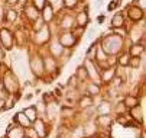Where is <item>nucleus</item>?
<instances>
[{
  "label": "nucleus",
  "instance_id": "f257e3e1",
  "mask_svg": "<svg viewBox=\"0 0 146 138\" xmlns=\"http://www.w3.org/2000/svg\"><path fill=\"white\" fill-rule=\"evenodd\" d=\"M121 48V38L117 35L107 36L103 42V51H106L109 54H116Z\"/></svg>",
  "mask_w": 146,
  "mask_h": 138
},
{
  "label": "nucleus",
  "instance_id": "f03ea898",
  "mask_svg": "<svg viewBox=\"0 0 146 138\" xmlns=\"http://www.w3.org/2000/svg\"><path fill=\"white\" fill-rule=\"evenodd\" d=\"M3 86H5V87H6V90H7V92H10V93H15V92L17 90V82H16V77H15L12 73H9V74L5 77Z\"/></svg>",
  "mask_w": 146,
  "mask_h": 138
},
{
  "label": "nucleus",
  "instance_id": "7ed1b4c3",
  "mask_svg": "<svg viewBox=\"0 0 146 138\" xmlns=\"http://www.w3.org/2000/svg\"><path fill=\"white\" fill-rule=\"evenodd\" d=\"M84 66H86V68H87L88 77H91L93 80H94V83H96V84H98V83H100V80H101V78H100V74L97 73V68H96V67L93 66V63H91L90 60H87Z\"/></svg>",
  "mask_w": 146,
  "mask_h": 138
},
{
  "label": "nucleus",
  "instance_id": "20e7f679",
  "mask_svg": "<svg viewBox=\"0 0 146 138\" xmlns=\"http://www.w3.org/2000/svg\"><path fill=\"white\" fill-rule=\"evenodd\" d=\"M0 41H2L5 48L10 50L12 44H13V36H12V33L7 29H2V32H0Z\"/></svg>",
  "mask_w": 146,
  "mask_h": 138
},
{
  "label": "nucleus",
  "instance_id": "39448f33",
  "mask_svg": "<svg viewBox=\"0 0 146 138\" xmlns=\"http://www.w3.org/2000/svg\"><path fill=\"white\" fill-rule=\"evenodd\" d=\"M33 128H35V132L39 138H45L46 137V129H45V122L42 119H39V118H36V119L33 121Z\"/></svg>",
  "mask_w": 146,
  "mask_h": 138
},
{
  "label": "nucleus",
  "instance_id": "423d86ee",
  "mask_svg": "<svg viewBox=\"0 0 146 138\" xmlns=\"http://www.w3.org/2000/svg\"><path fill=\"white\" fill-rule=\"evenodd\" d=\"M31 68H32V71L36 74V76H42V73H44V61L40 60V58H38V57H35L33 60L31 61Z\"/></svg>",
  "mask_w": 146,
  "mask_h": 138
},
{
  "label": "nucleus",
  "instance_id": "0eeeda50",
  "mask_svg": "<svg viewBox=\"0 0 146 138\" xmlns=\"http://www.w3.org/2000/svg\"><path fill=\"white\" fill-rule=\"evenodd\" d=\"M15 119H16V122L22 127V128H29L31 125H32V122L26 118V115L23 113V112H19V113H16V116H15Z\"/></svg>",
  "mask_w": 146,
  "mask_h": 138
},
{
  "label": "nucleus",
  "instance_id": "6e6552de",
  "mask_svg": "<svg viewBox=\"0 0 146 138\" xmlns=\"http://www.w3.org/2000/svg\"><path fill=\"white\" fill-rule=\"evenodd\" d=\"M59 42H61V45H64V47H71V45L75 44V38L71 33H64V35L61 36Z\"/></svg>",
  "mask_w": 146,
  "mask_h": 138
},
{
  "label": "nucleus",
  "instance_id": "1a4fd4ad",
  "mask_svg": "<svg viewBox=\"0 0 146 138\" xmlns=\"http://www.w3.org/2000/svg\"><path fill=\"white\" fill-rule=\"evenodd\" d=\"M23 113L26 115V118H28L31 122H33L36 118H38V109H36V106H29V108H26V109L23 111Z\"/></svg>",
  "mask_w": 146,
  "mask_h": 138
},
{
  "label": "nucleus",
  "instance_id": "9d476101",
  "mask_svg": "<svg viewBox=\"0 0 146 138\" xmlns=\"http://www.w3.org/2000/svg\"><path fill=\"white\" fill-rule=\"evenodd\" d=\"M25 132L22 128H16V127H12L9 129V138H23Z\"/></svg>",
  "mask_w": 146,
  "mask_h": 138
},
{
  "label": "nucleus",
  "instance_id": "9b49d317",
  "mask_svg": "<svg viewBox=\"0 0 146 138\" xmlns=\"http://www.w3.org/2000/svg\"><path fill=\"white\" fill-rule=\"evenodd\" d=\"M130 115L135 118L137 122H143V112H142V109H140L139 106L132 108V109H130Z\"/></svg>",
  "mask_w": 146,
  "mask_h": 138
},
{
  "label": "nucleus",
  "instance_id": "f8f14e48",
  "mask_svg": "<svg viewBox=\"0 0 146 138\" xmlns=\"http://www.w3.org/2000/svg\"><path fill=\"white\" fill-rule=\"evenodd\" d=\"M97 111H98V113H101V115H109V113L111 112V105H110L109 102H101V103L98 105Z\"/></svg>",
  "mask_w": 146,
  "mask_h": 138
},
{
  "label": "nucleus",
  "instance_id": "ddd939ff",
  "mask_svg": "<svg viewBox=\"0 0 146 138\" xmlns=\"http://www.w3.org/2000/svg\"><path fill=\"white\" fill-rule=\"evenodd\" d=\"M111 122H113V121H111V118H110L109 115H101V116L97 118V124L101 125V127H110Z\"/></svg>",
  "mask_w": 146,
  "mask_h": 138
},
{
  "label": "nucleus",
  "instance_id": "4468645a",
  "mask_svg": "<svg viewBox=\"0 0 146 138\" xmlns=\"http://www.w3.org/2000/svg\"><path fill=\"white\" fill-rule=\"evenodd\" d=\"M114 73H116L114 68H109V70H106V71H104V73L100 76V78H101L104 83H107V82H110L111 78L114 77Z\"/></svg>",
  "mask_w": 146,
  "mask_h": 138
},
{
  "label": "nucleus",
  "instance_id": "2eb2a0df",
  "mask_svg": "<svg viewBox=\"0 0 146 138\" xmlns=\"http://www.w3.org/2000/svg\"><path fill=\"white\" fill-rule=\"evenodd\" d=\"M124 106L126 108H129V109H132V108H135V106H137L139 103H137V99L135 96H126V99H124Z\"/></svg>",
  "mask_w": 146,
  "mask_h": 138
},
{
  "label": "nucleus",
  "instance_id": "dca6fc26",
  "mask_svg": "<svg viewBox=\"0 0 146 138\" xmlns=\"http://www.w3.org/2000/svg\"><path fill=\"white\" fill-rule=\"evenodd\" d=\"M52 16H54V13H52V7H51V5L44 6V21H45V22H49L51 19H52Z\"/></svg>",
  "mask_w": 146,
  "mask_h": 138
},
{
  "label": "nucleus",
  "instance_id": "f3484780",
  "mask_svg": "<svg viewBox=\"0 0 146 138\" xmlns=\"http://www.w3.org/2000/svg\"><path fill=\"white\" fill-rule=\"evenodd\" d=\"M82 131H84V135H93L94 132H96V125H94V122H87V125L82 128Z\"/></svg>",
  "mask_w": 146,
  "mask_h": 138
},
{
  "label": "nucleus",
  "instance_id": "a211bd4d",
  "mask_svg": "<svg viewBox=\"0 0 146 138\" xmlns=\"http://www.w3.org/2000/svg\"><path fill=\"white\" fill-rule=\"evenodd\" d=\"M77 77L80 78V80H82V78H87V77H88V73H87L86 66H80V67L77 68Z\"/></svg>",
  "mask_w": 146,
  "mask_h": 138
},
{
  "label": "nucleus",
  "instance_id": "6ab92c4d",
  "mask_svg": "<svg viewBox=\"0 0 146 138\" xmlns=\"http://www.w3.org/2000/svg\"><path fill=\"white\" fill-rule=\"evenodd\" d=\"M93 105V99H91V96H84V97H81V100H80V106L81 108H88Z\"/></svg>",
  "mask_w": 146,
  "mask_h": 138
},
{
  "label": "nucleus",
  "instance_id": "aec40b11",
  "mask_svg": "<svg viewBox=\"0 0 146 138\" xmlns=\"http://www.w3.org/2000/svg\"><path fill=\"white\" fill-rule=\"evenodd\" d=\"M77 21H78V25H86L87 22H88V16H87V13L86 12H82V13H80L78 15V17H77Z\"/></svg>",
  "mask_w": 146,
  "mask_h": 138
},
{
  "label": "nucleus",
  "instance_id": "412c9836",
  "mask_svg": "<svg viewBox=\"0 0 146 138\" xmlns=\"http://www.w3.org/2000/svg\"><path fill=\"white\" fill-rule=\"evenodd\" d=\"M82 137H84L82 127H78V128H75V129L71 132V138H82Z\"/></svg>",
  "mask_w": 146,
  "mask_h": 138
},
{
  "label": "nucleus",
  "instance_id": "4be33fe9",
  "mask_svg": "<svg viewBox=\"0 0 146 138\" xmlns=\"http://www.w3.org/2000/svg\"><path fill=\"white\" fill-rule=\"evenodd\" d=\"M88 92H90V94H91V96H96V94H98V93H100V87H98V84H96V83H91V84L88 86Z\"/></svg>",
  "mask_w": 146,
  "mask_h": 138
},
{
  "label": "nucleus",
  "instance_id": "5701e85b",
  "mask_svg": "<svg viewBox=\"0 0 146 138\" xmlns=\"http://www.w3.org/2000/svg\"><path fill=\"white\" fill-rule=\"evenodd\" d=\"M111 23H113V26H121V25H123V16H121V15H116V16L113 17Z\"/></svg>",
  "mask_w": 146,
  "mask_h": 138
},
{
  "label": "nucleus",
  "instance_id": "b1692460",
  "mask_svg": "<svg viewBox=\"0 0 146 138\" xmlns=\"http://www.w3.org/2000/svg\"><path fill=\"white\" fill-rule=\"evenodd\" d=\"M129 60H130V58H129V55L127 54H124V55H121L120 57V60H119V63H120V66H129Z\"/></svg>",
  "mask_w": 146,
  "mask_h": 138
},
{
  "label": "nucleus",
  "instance_id": "393cba45",
  "mask_svg": "<svg viewBox=\"0 0 146 138\" xmlns=\"http://www.w3.org/2000/svg\"><path fill=\"white\" fill-rule=\"evenodd\" d=\"M71 25H72V17L67 16L64 21H62V28H70Z\"/></svg>",
  "mask_w": 146,
  "mask_h": 138
},
{
  "label": "nucleus",
  "instance_id": "a878e982",
  "mask_svg": "<svg viewBox=\"0 0 146 138\" xmlns=\"http://www.w3.org/2000/svg\"><path fill=\"white\" fill-rule=\"evenodd\" d=\"M142 51H143V47H140V45H135V47L132 48V55L137 57V55H139Z\"/></svg>",
  "mask_w": 146,
  "mask_h": 138
},
{
  "label": "nucleus",
  "instance_id": "bb28decb",
  "mask_svg": "<svg viewBox=\"0 0 146 138\" xmlns=\"http://www.w3.org/2000/svg\"><path fill=\"white\" fill-rule=\"evenodd\" d=\"M44 64L46 66V68H48L49 71H52V70L55 68V63H54L52 60H45V61H44Z\"/></svg>",
  "mask_w": 146,
  "mask_h": 138
},
{
  "label": "nucleus",
  "instance_id": "cd10ccee",
  "mask_svg": "<svg viewBox=\"0 0 146 138\" xmlns=\"http://www.w3.org/2000/svg\"><path fill=\"white\" fill-rule=\"evenodd\" d=\"M52 52L55 54V55H59L61 52H62V48H61V45H58V44H55V45H52Z\"/></svg>",
  "mask_w": 146,
  "mask_h": 138
},
{
  "label": "nucleus",
  "instance_id": "c85d7f7f",
  "mask_svg": "<svg viewBox=\"0 0 146 138\" xmlns=\"http://www.w3.org/2000/svg\"><path fill=\"white\" fill-rule=\"evenodd\" d=\"M97 60H98V61H104V60H106V55H104L103 48H100L98 52H97Z\"/></svg>",
  "mask_w": 146,
  "mask_h": 138
},
{
  "label": "nucleus",
  "instance_id": "c756f323",
  "mask_svg": "<svg viewBox=\"0 0 146 138\" xmlns=\"http://www.w3.org/2000/svg\"><path fill=\"white\" fill-rule=\"evenodd\" d=\"M28 16L32 17V19H36L38 17V12L35 9H28Z\"/></svg>",
  "mask_w": 146,
  "mask_h": 138
},
{
  "label": "nucleus",
  "instance_id": "7c9ffc66",
  "mask_svg": "<svg viewBox=\"0 0 146 138\" xmlns=\"http://www.w3.org/2000/svg\"><path fill=\"white\" fill-rule=\"evenodd\" d=\"M129 64H130L132 67H135V68L139 67V58H137V57H133V60H132V61L129 60Z\"/></svg>",
  "mask_w": 146,
  "mask_h": 138
},
{
  "label": "nucleus",
  "instance_id": "2f4dec72",
  "mask_svg": "<svg viewBox=\"0 0 146 138\" xmlns=\"http://www.w3.org/2000/svg\"><path fill=\"white\" fill-rule=\"evenodd\" d=\"M64 3L67 7H74L77 5V0H64Z\"/></svg>",
  "mask_w": 146,
  "mask_h": 138
},
{
  "label": "nucleus",
  "instance_id": "473e14b6",
  "mask_svg": "<svg viewBox=\"0 0 146 138\" xmlns=\"http://www.w3.org/2000/svg\"><path fill=\"white\" fill-rule=\"evenodd\" d=\"M33 2H35L36 9H42V7L45 6V2H44V0H33Z\"/></svg>",
  "mask_w": 146,
  "mask_h": 138
},
{
  "label": "nucleus",
  "instance_id": "72a5a7b5",
  "mask_svg": "<svg viewBox=\"0 0 146 138\" xmlns=\"http://www.w3.org/2000/svg\"><path fill=\"white\" fill-rule=\"evenodd\" d=\"M7 19H9V21H15V19H16V12H15V10H9Z\"/></svg>",
  "mask_w": 146,
  "mask_h": 138
},
{
  "label": "nucleus",
  "instance_id": "f704fd0d",
  "mask_svg": "<svg viewBox=\"0 0 146 138\" xmlns=\"http://www.w3.org/2000/svg\"><path fill=\"white\" fill-rule=\"evenodd\" d=\"M124 109H126V106H124V103H123V102H121V103H119V108H117V111H119V112H123Z\"/></svg>",
  "mask_w": 146,
  "mask_h": 138
},
{
  "label": "nucleus",
  "instance_id": "c9c22d12",
  "mask_svg": "<svg viewBox=\"0 0 146 138\" xmlns=\"http://www.w3.org/2000/svg\"><path fill=\"white\" fill-rule=\"evenodd\" d=\"M137 3H139V6H142V10L145 9V0H137Z\"/></svg>",
  "mask_w": 146,
  "mask_h": 138
},
{
  "label": "nucleus",
  "instance_id": "e433bc0d",
  "mask_svg": "<svg viewBox=\"0 0 146 138\" xmlns=\"http://www.w3.org/2000/svg\"><path fill=\"white\" fill-rule=\"evenodd\" d=\"M101 3H103V0H97V3H96V6H97V7H100V6H101Z\"/></svg>",
  "mask_w": 146,
  "mask_h": 138
},
{
  "label": "nucleus",
  "instance_id": "4c0bfd02",
  "mask_svg": "<svg viewBox=\"0 0 146 138\" xmlns=\"http://www.w3.org/2000/svg\"><path fill=\"white\" fill-rule=\"evenodd\" d=\"M7 2H9V3H13V5H15V3L17 2V0H7Z\"/></svg>",
  "mask_w": 146,
  "mask_h": 138
},
{
  "label": "nucleus",
  "instance_id": "58836bf2",
  "mask_svg": "<svg viewBox=\"0 0 146 138\" xmlns=\"http://www.w3.org/2000/svg\"><path fill=\"white\" fill-rule=\"evenodd\" d=\"M0 58H3V51L0 50Z\"/></svg>",
  "mask_w": 146,
  "mask_h": 138
},
{
  "label": "nucleus",
  "instance_id": "ea45409f",
  "mask_svg": "<svg viewBox=\"0 0 146 138\" xmlns=\"http://www.w3.org/2000/svg\"><path fill=\"white\" fill-rule=\"evenodd\" d=\"M23 138H29V137H25V135H23Z\"/></svg>",
  "mask_w": 146,
  "mask_h": 138
}]
</instances>
